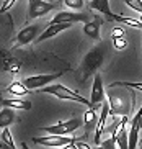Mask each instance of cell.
Here are the masks:
<instances>
[{"label": "cell", "instance_id": "6da1fadb", "mask_svg": "<svg viewBox=\"0 0 142 149\" xmlns=\"http://www.w3.org/2000/svg\"><path fill=\"white\" fill-rule=\"evenodd\" d=\"M106 95L109 98V115H113V116L129 115L131 107H132V100H134L132 90H127V87L118 85V84L113 82L108 87Z\"/></svg>", "mask_w": 142, "mask_h": 149}, {"label": "cell", "instance_id": "7a4b0ae2", "mask_svg": "<svg viewBox=\"0 0 142 149\" xmlns=\"http://www.w3.org/2000/svg\"><path fill=\"white\" fill-rule=\"evenodd\" d=\"M105 56H106V48H105L103 43L93 46V48L83 56L82 62H80V67H78V70H77L78 82L85 84L90 77H93V75L98 72L100 67L103 66Z\"/></svg>", "mask_w": 142, "mask_h": 149}, {"label": "cell", "instance_id": "3957f363", "mask_svg": "<svg viewBox=\"0 0 142 149\" xmlns=\"http://www.w3.org/2000/svg\"><path fill=\"white\" fill-rule=\"evenodd\" d=\"M43 93H49V95H54L60 100H70V102H77V103H83V105L90 107V100H87L83 95L77 93L75 90H70L65 85H60V84H49V85H44L43 90H39Z\"/></svg>", "mask_w": 142, "mask_h": 149}, {"label": "cell", "instance_id": "277c9868", "mask_svg": "<svg viewBox=\"0 0 142 149\" xmlns=\"http://www.w3.org/2000/svg\"><path fill=\"white\" fill-rule=\"evenodd\" d=\"M83 125V121L80 118H70L67 121H60L57 125H52V126H46L41 128L43 131H46L47 134H62V136H69L72 133H75L78 128Z\"/></svg>", "mask_w": 142, "mask_h": 149}, {"label": "cell", "instance_id": "5b68a950", "mask_svg": "<svg viewBox=\"0 0 142 149\" xmlns=\"http://www.w3.org/2000/svg\"><path fill=\"white\" fill-rule=\"evenodd\" d=\"M75 138H69V136L62 134H49L43 136V138H33V143H36L38 146H46V148H72V144L75 143Z\"/></svg>", "mask_w": 142, "mask_h": 149}, {"label": "cell", "instance_id": "8992f818", "mask_svg": "<svg viewBox=\"0 0 142 149\" xmlns=\"http://www.w3.org/2000/svg\"><path fill=\"white\" fill-rule=\"evenodd\" d=\"M57 8V3L54 2H46V0H30L28 5V20H35V18L44 17L49 12Z\"/></svg>", "mask_w": 142, "mask_h": 149}, {"label": "cell", "instance_id": "52a82bcc", "mask_svg": "<svg viewBox=\"0 0 142 149\" xmlns=\"http://www.w3.org/2000/svg\"><path fill=\"white\" fill-rule=\"evenodd\" d=\"M105 100V88L103 79L96 72L93 75V85H91V95H90V108H101V103Z\"/></svg>", "mask_w": 142, "mask_h": 149}, {"label": "cell", "instance_id": "ba28073f", "mask_svg": "<svg viewBox=\"0 0 142 149\" xmlns=\"http://www.w3.org/2000/svg\"><path fill=\"white\" fill-rule=\"evenodd\" d=\"M62 72H57V74H41V75H31V77H25L23 79V84L30 90H35V88H43L44 85H49L51 82L60 77Z\"/></svg>", "mask_w": 142, "mask_h": 149}, {"label": "cell", "instance_id": "9c48e42d", "mask_svg": "<svg viewBox=\"0 0 142 149\" xmlns=\"http://www.w3.org/2000/svg\"><path fill=\"white\" fill-rule=\"evenodd\" d=\"M39 31H41V26H39V25H30V26L23 28V30L17 35V38H15L13 48H20V46L30 44L31 41H36V38L39 36Z\"/></svg>", "mask_w": 142, "mask_h": 149}, {"label": "cell", "instance_id": "30bf717a", "mask_svg": "<svg viewBox=\"0 0 142 149\" xmlns=\"http://www.w3.org/2000/svg\"><path fill=\"white\" fill-rule=\"evenodd\" d=\"M93 15L83 13V12H57L49 23H59V22H70V23H80L88 22Z\"/></svg>", "mask_w": 142, "mask_h": 149}, {"label": "cell", "instance_id": "8fae6325", "mask_svg": "<svg viewBox=\"0 0 142 149\" xmlns=\"http://www.w3.org/2000/svg\"><path fill=\"white\" fill-rule=\"evenodd\" d=\"M75 23H70V22H59V23H49L47 25V28L41 33V35L36 38V43H43V41L49 40V38H52V36L59 35L60 31L67 30V28H72Z\"/></svg>", "mask_w": 142, "mask_h": 149}, {"label": "cell", "instance_id": "7c38bea8", "mask_svg": "<svg viewBox=\"0 0 142 149\" xmlns=\"http://www.w3.org/2000/svg\"><path fill=\"white\" fill-rule=\"evenodd\" d=\"M108 115H109V103H101V113L98 116V121H96V128H95V144L100 146L101 144V134L106 130V121H108Z\"/></svg>", "mask_w": 142, "mask_h": 149}, {"label": "cell", "instance_id": "4fadbf2b", "mask_svg": "<svg viewBox=\"0 0 142 149\" xmlns=\"http://www.w3.org/2000/svg\"><path fill=\"white\" fill-rule=\"evenodd\" d=\"M101 23H103V20L100 17H91V20H88V22H85V25H83V33H85L90 40L93 41H100V28H101Z\"/></svg>", "mask_w": 142, "mask_h": 149}, {"label": "cell", "instance_id": "5bb4252c", "mask_svg": "<svg viewBox=\"0 0 142 149\" xmlns=\"http://www.w3.org/2000/svg\"><path fill=\"white\" fill-rule=\"evenodd\" d=\"M90 8L96 10V12H101L108 20H113V22H114V13H113L111 8H109V0H91Z\"/></svg>", "mask_w": 142, "mask_h": 149}, {"label": "cell", "instance_id": "9a60e30c", "mask_svg": "<svg viewBox=\"0 0 142 149\" xmlns=\"http://www.w3.org/2000/svg\"><path fill=\"white\" fill-rule=\"evenodd\" d=\"M96 110H98V108H90L85 115H83L82 121H83V128H85L87 134H88L91 130L96 128V121H98V116H100V115H96Z\"/></svg>", "mask_w": 142, "mask_h": 149}, {"label": "cell", "instance_id": "2e32d148", "mask_svg": "<svg viewBox=\"0 0 142 149\" xmlns=\"http://www.w3.org/2000/svg\"><path fill=\"white\" fill-rule=\"evenodd\" d=\"M15 121V108L3 107L0 110V128H7Z\"/></svg>", "mask_w": 142, "mask_h": 149}, {"label": "cell", "instance_id": "e0dca14e", "mask_svg": "<svg viewBox=\"0 0 142 149\" xmlns=\"http://www.w3.org/2000/svg\"><path fill=\"white\" fill-rule=\"evenodd\" d=\"M139 120L137 118H132L131 121V126H129V149H136L137 148V143H139Z\"/></svg>", "mask_w": 142, "mask_h": 149}, {"label": "cell", "instance_id": "ac0fdd59", "mask_svg": "<svg viewBox=\"0 0 142 149\" xmlns=\"http://www.w3.org/2000/svg\"><path fill=\"white\" fill-rule=\"evenodd\" d=\"M2 105L3 107H12L15 110H31V102H26V100H18L17 98H2Z\"/></svg>", "mask_w": 142, "mask_h": 149}, {"label": "cell", "instance_id": "d6986e66", "mask_svg": "<svg viewBox=\"0 0 142 149\" xmlns=\"http://www.w3.org/2000/svg\"><path fill=\"white\" fill-rule=\"evenodd\" d=\"M28 90L30 88L26 87L23 82H18V80H15V82H12L7 87V92L8 93H12V95H15V97H21V95H26L28 93Z\"/></svg>", "mask_w": 142, "mask_h": 149}, {"label": "cell", "instance_id": "ffe728a7", "mask_svg": "<svg viewBox=\"0 0 142 149\" xmlns=\"http://www.w3.org/2000/svg\"><path fill=\"white\" fill-rule=\"evenodd\" d=\"M2 141H3V143H5L7 146H8V148H12V149L17 148V144L13 143V138H12V133H10L8 126L3 128V131H2Z\"/></svg>", "mask_w": 142, "mask_h": 149}, {"label": "cell", "instance_id": "44dd1931", "mask_svg": "<svg viewBox=\"0 0 142 149\" xmlns=\"http://www.w3.org/2000/svg\"><path fill=\"white\" fill-rule=\"evenodd\" d=\"M64 3L69 10H80L83 7V0H64Z\"/></svg>", "mask_w": 142, "mask_h": 149}, {"label": "cell", "instance_id": "7402d4cb", "mask_svg": "<svg viewBox=\"0 0 142 149\" xmlns=\"http://www.w3.org/2000/svg\"><path fill=\"white\" fill-rule=\"evenodd\" d=\"M124 3L129 7V8L136 10L142 15V0H124Z\"/></svg>", "mask_w": 142, "mask_h": 149}, {"label": "cell", "instance_id": "603a6c76", "mask_svg": "<svg viewBox=\"0 0 142 149\" xmlns=\"http://www.w3.org/2000/svg\"><path fill=\"white\" fill-rule=\"evenodd\" d=\"M101 148H105V149H113V148H118V144H116V136H113L111 134V138H108V139H105V141H101Z\"/></svg>", "mask_w": 142, "mask_h": 149}, {"label": "cell", "instance_id": "cb8c5ba5", "mask_svg": "<svg viewBox=\"0 0 142 149\" xmlns=\"http://www.w3.org/2000/svg\"><path fill=\"white\" fill-rule=\"evenodd\" d=\"M113 46L118 49V51H123L124 48H127V41L121 36V38H113Z\"/></svg>", "mask_w": 142, "mask_h": 149}, {"label": "cell", "instance_id": "d4e9b609", "mask_svg": "<svg viewBox=\"0 0 142 149\" xmlns=\"http://www.w3.org/2000/svg\"><path fill=\"white\" fill-rule=\"evenodd\" d=\"M15 2H17V0H3V3H2V7H0V13L8 12L13 5H15Z\"/></svg>", "mask_w": 142, "mask_h": 149}, {"label": "cell", "instance_id": "484cf974", "mask_svg": "<svg viewBox=\"0 0 142 149\" xmlns=\"http://www.w3.org/2000/svg\"><path fill=\"white\" fill-rule=\"evenodd\" d=\"M12 17L7 13H0V26H3V25H8V26H12Z\"/></svg>", "mask_w": 142, "mask_h": 149}, {"label": "cell", "instance_id": "4316f807", "mask_svg": "<svg viewBox=\"0 0 142 149\" xmlns=\"http://www.w3.org/2000/svg\"><path fill=\"white\" fill-rule=\"evenodd\" d=\"M121 36H124V30L123 28H114L111 33V38H121Z\"/></svg>", "mask_w": 142, "mask_h": 149}, {"label": "cell", "instance_id": "83f0119b", "mask_svg": "<svg viewBox=\"0 0 142 149\" xmlns=\"http://www.w3.org/2000/svg\"><path fill=\"white\" fill-rule=\"evenodd\" d=\"M134 118H136V116H134ZM139 123H137V125H139V128H141V130H142V115H141V116H139Z\"/></svg>", "mask_w": 142, "mask_h": 149}, {"label": "cell", "instance_id": "f1b7e54d", "mask_svg": "<svg viewBox=\"0 0 142 149\" xmlns=\"http://www.w3.org/2000/svg\"><path fill=\"white\" fill-rule=\"evenodd\" d=\"M139 143H141V144H139V148H141V149H142V139H141V141H139Z\"/></svg>", "mask_w": 142, "mask_h": 149}]
</instances>
